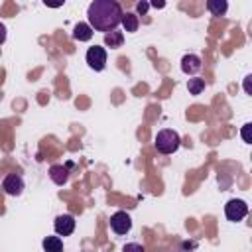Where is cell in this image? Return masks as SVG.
Here are the masks:
<instances>
[{"instance_id": "6da1fadb", "label": "cell", "mask_w": 252, "mask_h": 252, "mask_svg": "<svg viewBox=\"0 0 252 252\" xmlns=\"http://www.w3.org/2000/svg\"><path fill=\"white\" fill-rule=\"evenodd\" d=\"M122 8L118 2L114 0H94L89 4L87 10V18H89V26L93 28V32H104L110 33L120 26L122 20Z\"/></svg>"}, {"instance_id": "7a4b0ae2", "label": "cell", "mask_w": 252, "mask_h": 252, "mask_svg": "<svg viewBox=\"0 0 252 252\" xmlns=\"http://www.w3.org/2000/svg\"><path fill=\"white\" fill-rule=\"evenodd\" d=\"M154 146H156V150H158L159 154H165V156H167V154H173V152L179 150L181 138H179V134H177L175 130L163 128V130L158 132V136H156V140H154Z\"/></svg>"}, {"instance_id": "3957f363", "label": "cell", "mask_w": 252, "mask_h": 252, "mask_svg": "<svg viewBox=\"0 0 252 252\" xmlns=\"http://www.w3.org/2000/svg\"><path fill=\"white\" fill-rule=\"evenodd\" d=\"M87 65L93 69V71H102L106 67V49L100 47V45H93L87 49Z\"/></svg>"}, {"instance_id": "277c9868", "label": "cell", "mask_w": 252, "mask_h": 252, "mask_svg": "<svg viewBox=\"0 0 252 252\" xmlns=\"http://www.w3.org/2000/svg\"><path fill=\"white\" fill-rule=\"evenodd\" d=\"M224 215H226V219L232 220V222L242 220V219L248 215V205H246V201H242V199H230V201L224 205Z\"/></svg>"}, {"instance_id": "5b68a950", "label": "cell", "mask_w": 252, "mask_h": 252, "mask_svg": "<svg viewBox=\"0 0 252 252\" xmlns=\"http://www.w3.org/2000/svg\"><path fill=\"white\" fill-rule=\"evenodd\" d=\"M110 228L116 232V234H128L130 228H132V219L126 211H116L112 217H110Z\"/></svg>"}, {"instance_id": "8992f818", "label": "cell", "mask_w": 252, "mask_h": 252, "mask_svg": "<svg viewBox=\"0 0 252 252\" xmlns=\"http://www.w3.org/2000/svg\"><path fill=\"white\" fill-rule=\"evenodd\" d=\"M2 189H4V193L10 195V197L22 195V191H24V179H22V175H18V173H8V175L2 179Z\"/></svg>"}, {"instance_id": "52a82bcc", "label": "cell", "mask_w": 252, "mask_h": 252, "mask_svg": "<svg viewBox=\"0 0 252 252\" xmlns=\"http://www.w3.org/2000/svg\"><path fill=\"white\" fill-rule=\"evenodd\" d=\"M53 228H55V232H57L59 236H69V234H73V230H75V217L69 215V213L57 215V217H55V222H53Z\"/></svg>"}, {"instance_id": "ba28073f", "label": "cell", "mask_w": 252, "mask_h": 252, "mask_svg": "<svg viewBox=\"0 0 252 252\" xmlns=\"http://www.w3.org/2000/svg\"><path fill=\"white\" fill-rule=\"evenodd\" d=\"M201 69H203V63H201V57L199 55H195V53L183 55V59H181V71L185 75H197Z\"/></svg>"}, {"instance_id": "9c48e42d", "label": "cell", "mask_w": 252, "mask_h": 252, "mask_svg": "<svg viewBox=\"0 0 252 252\" xmlns=\"http://www.w3.org/2000/svg\"><path fill=\"white\" fill-rule=\"evenodd\" d=\"M49 179H51L55 185H65V183L69 181V169H67L65 165L55 163V165L49 167Z\"/></svg>"}, {"instance_id": "30bf717a", "label": "cell", "mask_w": 252, "mask_h": 252, "mask_svg": "<svg viewBox=\"0 0 252 252\" xmlns=\"http://www.w3.org/2000/svg\"><path fill=\"white\" fill-rule=\"evenodd\" d=\"M93 37V28L85 22H79L75 28H73V39L77 41H89Z\"/></svg>"}, {"instance_id": "8fae6325", "label": "cell", "mask_w": 252, "mask_h": 252, "mask_svg": "<svg viewBox=\"0 0 252 252\" xmlns=\"http://www.w3.org/2000/svg\"><path fill=\"white\" fill-rule=\"evenodd\" d=\"M120 24H122L124 32H130V33H132V32H136V30H138L140 20H138V16H136L134 12H126V14H122Z\"/></svg>"}, {"instance_id": "7c38bea8", "label": "cell", "mask_w": 252, "mask_h": 252, "mask_svg": "<svg viewBox=\"0 0 252 252\" xmlns=\"http://www.w3.org/2000/svg\"><path fill=\"white\" fill-rule=\"evenodd\" d=\"M41 246L43 252H63V240L59 236H45Z\"/></svg>"}, {"instance_id": "4fadbf2b", "label": "cell", "mask_w": 252, "mask_h": 252, "mask_svg": "<svg viewBox=\"0 0 252 252\" xmlns=\"http://www.w3.org/2000/svg\"><path fill=\"white\" fill-rule=\"evenodd\" d=\"M124 43V33L122 32H110V33H104V45L110 47V49H116Z\"/></svg>"}, {"instance_id": "5bb4252c", "label": "cell", "mask_w": 252, "mask_h": 252, "mask_svg": "<svg viewBox=\"0 0 252 252\" xmlns=\"http://www.w3.org/2000/svg\"><path fill=\"white\" fill-rule=\"evenodd\" d=\"M207 10L213 14V16H224L226 10H228V4L224 0H209L207 2Z\"/></svg>"}, {"instance_id": "9a60e30c", "label": "cell", "mask_w": 252, "mask_h": 252, "mask_svg": "<svg viewBox=\"0 0 252 252\" xmlns=\"http://www.w3.org/2000/svg\"><path fill=\"white\" fill-rule=\"evenodd\" d=\"M187 91H189V94H201L205 91V79H199V77L189 79L187 81Z\"/></svg>"}, {"instance_id": "2e32d148", "label": "cell", "mask_w": 252, "mask_h": 252, "mask_svg": "<svg viewBox=\"0 0 252 252\" xmlns=\"http://www.w3.org/2000/svg\"><path fill=\"white\" fill-rule=\"evenodd\" d=\"M122 252H146V250H144V246L138 244V242H128V244H124Z\"/></svg>"}, {"instance_id": "e0dca14e", "label": "cell", "mask_w": 252, "mask_h": 252, "mask_svg": "<svg viewBox=\"0 0 252 252\" xmlns=\"http://www.w3.org/2000/svg\"><path fill=\"white\" fill-rule=\"evenodd\" d=\"M242 140H244L246 144L252 142V140H250V124H244V126H242Z\"/></svg>"}, {"instance_id": "ac0fdd59", "label": "cell", "mask_w": 252, "mask_h": 252, "mask_svg": "<svg viewBox=\"0 0 252 252\" xmlns=\"http://www.w3.org/2000/svg\"><path fill=\"white\" fill-rule=\"evenodd\" d=\"M148 8H150V4H148V2H138V4H136V12H138V14H142V16L148 12Z\"/></svg>"}, {"instance_id": "d6986e66", "label": "cell", "mask_w": 252, "mask_h": 252, "mask_svg": "<svg viewBox=\"0 0 252 252\" xmlns=\"http://www.w3.org/2000/svg\"><path fill=\"white\" fill-rule=\"evenodd\" d=\"M6 41V26L0 22V43H4Z\"/></svg>"}, {"instance_id": "ffe728a7", "label": "cell", "mask_w": 252, "mask_h": 252, "mask_svg": "<svg viewBox=\"0 0 252 252\" xmlns=\"http://www.w3.org/2000/svg\"><path fill=\"white\" fill-rule=\"evenodd\" d=\"M250 79H252V77H250V75H248V77H246V79H244V91H246V93H248V94H252V91H250Z\"/></svg>"}, {"instance_id": "44dd1931", "label": "cell", "mask_w": 252, "mask_h": 252, "mask_svg": "<svg viewBox=\"0 0 252 252\" xmlns=\"http://www.w3.org/2000/svg\"><path fill=\"white\" fill-rule=\"evenodd\" d=\"M152 6H154V8H163L165 2H158V0H156V2H152Z\"/></svg>"}]
</instances>
